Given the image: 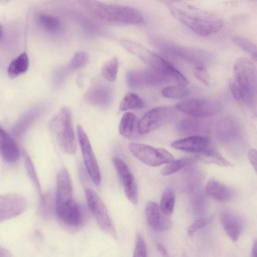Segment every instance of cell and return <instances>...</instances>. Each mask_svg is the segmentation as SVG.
<instances>
[{
	"instance_id": "obj_27",
	"label": "cell",
	"mask_w": 257,
	"mask_h": 257,
	"mask_svg": "<svg viewBox=\"0 0 257 257\" xmlns=\"http://www.w3.org/2000/svg\"><path fill=\"white\" fill-rule=\"evenodd\" d=\"M142 99L135 93H127L119 103V108L122 111L133 109H141L144 107Z\"/></svg>"
},
{
	"instance_id": "obj_36",
	"label": "cell",
	"mask_w": 257,
	"mask_h": 257,
	"mask_svg": "<svg viewBox=\"0 0 257 257\" xmlns=\"http://www.w3.org/2000/svg\"><path fill=\"white\" fill-rule=\"evenodd\" d=\"M133 257H148L147 249L145 242L142 235L138 232L136 236L135 246Z\"/></svg>"
},
{
	"instance_id": "obj_23",
	"label": "cell",
	"mask_w": 257,
	"mask_h": 257,
	"mask_svg": "<svg viewBox=\"0 0 257 257\" xmlns=\"http://www.w3.org/2000/svg\"><path fill=\"white\" fill-rule=\"evenodd\" d=\"M195 157L198 160L206 164H213L221 167L231 166L230 162L211 146L206 150L196 153Z\"/></svg>"
},
{
	"instance_id": "obj_14",
	"label": "cell",
	"mask_w": 257,
	"mask_h": 257,
	"mask_svg": "<svg viewBox=\"0 0 257 257\" xmlns=\"http://www.w3.org/2000/svg\"><path fill=\"white\" fill-rule=\"evenodd\" d=\"M54 210L58 218L70 227L78 226L81 221V212L78 203L71 198L60 202H55Z\"/></svg>"
},
{
	"instance_id": "obj_41",
	"label": "cell",
	"mask_w": 257,
	"mask_h": 257,
	"mask_svg": "<svg viewBox=\"0 0 257 257\" xmlns=\"http://www.w3.org/2000/svg\"><path fill=\"white\" fill-rule=\"evenodd\" d=\"M157 248L162 257H169L166 249L162 244L160 243L157 244Z\"/></svg>"
},
{
	"instance_id": "obj_5",
	"label": "cell",
	"mask_w": 257,
	"mask_h": 257,
	"mask_svg": "<svg viewBox=\"0 0 257 257\" xmlns=\"http://www.w3.org/2000/svg\"><path fill=\"white\" fill-rule=\"evenodd\" d=\"M50 129L61 149L68 154H74L76 142L71 114L66 107L61 108L52 117Z\"/></svg>"
},
{
	"instance_id": "obj_21",
	"label": "cell",
	"mask_w": 257,
	"mask_h": 257,
	"mask_svg": "<svg viewBox=\"0 0 257 257\" xmlns=\"http://www.w3.org/2000/svg\"><path fill=\"white\" fill-rule=\"evenodd\" d=\"M112 97L110 88L103 84L93 85L87 91L85 99L89 103L99 106L108 105Z\"/></svg>"
},
{
	"instance_id": "obj_9",
	"label": "cell",
	"mask_w": 257,
	"mask_h": 257,
	"mask_svg": "<svg viewBox=\"0 0 257 257\" xmlns=\"http://www.w3.org/2000/svg\"><path fill=\"white\" fill-rule=\"evenodd\" d=\"M175 111L170 107L160 106L147 112L140 119L138 129L141 134L151 133L170 122L174 118Z\"/></svg>"
},
{
	"instance_id": "obj_22",
	"label": "cell",
	"mask_w": 257,
	"mask_h": 257,
	"mask_svg": "<svg viewBox=\"0 0 257 257\" xmlns=\"http://www.w3.org/2000/svg\"><path fill=\"white\" fill-rule=\"evenodd\" d=\"M205 191L208 196L218 201L229 200L234 195L232 189L214 179L207 182Z\"/></svg>"
},
{
	"instance_id": "obj_33",
	"label": "cell",
	"mask_w": 257,
	"mask_h": 257,
	"mask_svg": "<svg viewBox=\"0 0 257 257\" xmlns=\"http://www.w3.org/2000/svg\"><path fill=\"white\" fill-rule=\"evenodd\" d=\"M188 91L181 86H169L164 88L161 91L162 95L169 98H182L188 94Z\"/></svg>"
},
{
	"instance_id": "obj_39",
	"label": "cell",
	"mask_w": 257,
	"mask_h": 257,
	"mask_svg": "<svg viewBox=\"0 0 257 257\" xmlns=\"http://www.w3.org/2000/svg\"><path fill=\"white\" fill-rule=\"evenodd\" d=\"M198 121L193 119H186L181 123V130L185 132H195L198 126Z\"/></svg>"
},
{
	"instance_id": "obj_24",
	"label": "cell",
	"mask_w": 257,
	"mask_h": 257,
	"mask_svg": "<svg viewBox=\"0 0 257 257\" xmlns=\"http://www.w3.org/2000/svg\"><path fill=\"white\" fill-rule=\"evenodd\" d=\"M29 61L28 55L23 53L15 58L10 64L8 69V75L14 78L23 74L28 70Z\"/></svg>"
},
{
	"instance_id": "obj_40",
	"label": "cell",
	"mask_w": 257,
	"mask_h": 257,
	"mask_svg": "<svg viewBox=\"0 0 257 257\" xmlns=\"http://www.w3.org/2000/svg\"><path fill=\"white\" fill-rule=\"evenodd\" d=\"M249 161L253 169L257 173V150L251 149L248 153Z\"/></svg>"
},
{
	"instance_id": "obj_16",
	"label": "cell",
	"mask_w": 257,
	"mask_h": 257,
	"mask_svg": "<svg viewBox=\"0 0 257 257\" xmlns=\"http://www.w3.org/2000/svg\"><path fill=\"white\" fill-rule=\"evenodd\" d=\"M219 219L227 235L232 241H237L244 228L241 217L231 210L223 209L219 213Z\"/></svg>"
},
{
	"instance_id": "obj_26",
	"label": "cell",
	"mask_w": 257,
	"mask_h": 257,
	"mask_svg": "<svg viewBox=\"0 0 257 257\" xmlns=\"http://www.w3.org/2000/svg\"><path fill=\"white\" fill-rule=\"evenodd\" d=\"M38 20L41 27L47 32L56 33L61 28L59 20L54 16L41 14L39 15Z\"/></svg>"
},
{
	"instance_id": "obj_42",
	"label": "cell",
	"mask_w": 257,
	"mask_h": 257,
	"mask_svg": "<svg viewBox=\"0 0 257 257\" xmlns=\"http://www.w3.org/2000/svg\"><path fill=\"white\" fill-rule=\"evenodd\" d=\"M1 253L4 254V256L1 254V257H11V254L9 252L8 250L4 248H3L2 247L1 249Z\"/></svg>"
},
{
	"instance_id": "obj_1",
	"label": "cell",
	"mask_w": 257,
	"mask_h": 257,
	"mask_svg": "<svg viewBox=\"0 0 257 257\" xmlns=\"http://www.w3.org/2000/svg\"><path fill=\"white\" fill-rule=\"evenodd\" d=\"M172 15L194 33L207 36L217 32L223 23L216 15L184 2L167 1Z\"/></svg>"
},
{
	"instance_id": "obj_31",
	"label": "cell",
	"mask_w": 257,
	"mask_h": 257,
	"mask_svg": "<svg viewBox=\"0 0 257 257\" xmlns=\"http://www.w3.org/2000/svg\"><path fill=\"white\" fill-rule=\"evenodd\" d=\"M38 110L32 109L23 116L15 126L14 130L16 135H20L29 126L38 115Z\"/></svg>"
},
{
	"instance_id": "obj_20",
	"label": "cell",
	"mask_w": 257,
	"mask_h": 257,
	"mask_svg": "<svg viewBox=\"0 0 257 257\" xmlns=\"http://www.w3.org/2000/svg\"><path fill=\"white\" fill-rule=\"evenodd\" d=\"M0 133V150L2 158L10 163L17 161L20 157L18 145L2 127H1Z\"/></svg>"
},
{
	"instance_id": "obj_6",
	"label": "cell",
	"mask_w": 257,
	"mask_h": 257,
	"mask_svg": "<svg viewBox=\"0 0 257 257\" xmlns=\"http://www.w3.org/2000/svg\"><path fill=\"white\" fill-rule=\"evenodd\" d=\"M130 152L143 163L152 167H158L174 161V157L163 148H154L141 143H130L128 146Z\"/></svg>"
},
{
	"instance_id": "obj_10",
	"label": "cell",
	"mask_w": 257,
	"mask_h": 257,
	"mask_svg": "<svg viewBox=\"0 0 257 257\" xmlns=\"http://www.w3.org/2000/svg\"><path fill=\"white\" fill-rule=\"evenodd\" d=\"M126 79L129 87L137 88L159 85L169 81L172 78L164 72L150 67L130 71L127 73Z\"/></svg>"
},
{
	"instance_id": "obj_25",
	"label": "cell",
	"mask_w": 257,
	"mask_h": 257,
	"mask_svg": "<svg viewBox=\"0 0 257 257\" xmlns=\"http://www.w3.org/2000/svg\"><path fill=\"white\" fill-rule=\"evenodd\" d=\"M175 202V193L171 187L166 188L164 191L160 202V210L165 216L169 217L172 214Z\"/></svg>"
},
{
	"instance_id": "obj_15",
	"label": "cell",
	"mask_w": 257,
	"mask_h": 257,
	"mask_svg": "<svg viewBox=\"0 0 257 257\" xmlns=\"http://www.w3.org/2000/svg\"><path fill=\"white\" fill-rule=\"evenodd\" d=\"M113 163L123 186L126 197L133 204L138 202V190L135 177L121 159L114 158Z\"/></svg>"
},
{
	"instance_id": "obj_12",
	"label": "cell",
	"mask_w": 257,
	"mask_h": 257,
	"mask_svg": "<svg viewBox=\"0 0 257 257\" xmlns=\"http://www.w3.org/2000/svg\"><path fill=\"white\" fill-rule=\"evenodd\" d=\"M77 135L84 163L89 175L96 186L101 182L99 166L88 137L83 128L77 127Z\"/></svg>"
},
{
	"instance_id": "obj_18",
	"label": "cell",
	"mask_w": 257,
	"mask_h": 257,
	"mask_svg": "<svg viewBox=\"0 0 257 257\" xmlns=\"http://www.w3.org/2000/svg\"><path fill=\"white\" fill-rule=\"evenodd\" d=\"M147 222L156 231L162 232L171 227V221L169 217L164 215L158 205L154 202L148 203L146 209Z\"/></svg>"
},
{
	"instance_id": "obj_37",
	"label": "cell",
	"mask_w": 257,
	"mask_h": 257,
	"mask_svg": "<svg viewBox=\"0 0 257 257\" xmlns=\"http://www.w3.org/2000/svg\"><path fill=\"white\" fill-rule=\"evenodd\" d=\"M212 220L211 217H203L198 219L189 226L187 229L188 234L192 236L197 230L211 222Z\"/></svg>"
},
{
	"instance_id": "obj_30",
	"label": "cell",
	"mask_w": 257,
	"mask_h": 257,
	"mask_svg": "<svg viewBox=\"0 0 257 257\" xmlns=\"http://www.w3.org/2000/svg\"><path fill=\"white\" fill-rule=\"evenodd\" d=\"M23 154L25 160V165L28 174L37 191L40 198L41 199L43 195L42 194L39 181L36 174L33 162L26 151L24 150Z\"/></svg>"
},
{
	"instance_id": "obj_43",
	"label": "cell",
	"mask_w": 257,
	"mask_h": 257,
	"mask_svg": "<svg viewBox=\"0 0 257 257\" xmlns=\"http://www.w3.org/2000/svg\"><path fill=\"white\" fill-rule=\"evenodd\" d=\"M252 254V257H257V241L253 244Z\"/></svg>"
},
{
	"instance_id": "obj_11",
	"label": "cell",
	"mask_w": 257,
	"mask_h": 257,
	"mask_svg": "<svg viewBox=\"0 0 257 257\" xmlns=\"http://www.w3.org/2000/svg\"><path fill=\"white\" fill-rule=\"evenodd\" d=\"M217 139L225 146L233 148L241 145L243 134L240 124L230 117H224L216 124Z\"/></svg>"
},
{
	"instance_id": "obj_7",
	"label": "cell",
	"mask_w": 257,
	"mask_h": 257,
	"mask_svg": "<svg viewBox=\"0 0 257 257\" xmlns=\"http://www.w3.org/2000/svg\"><path fill=\"white\" fill-rule=\"evenodd\" d=\"M85 193L88 207L100 228L112 237H116L114 227L107 209L100 197L90 188H86Z\"/></svg>"
},
{
	"instance_id": "obj_28",
	"label": "cell",
	"mask_w": 257,
	"mask_h": 257,
	"mask_svg": "<svg viewBox=\"0 0 257 257\" xmlns=\"http://www.w3.org/2000/svg\"><path fill=\"white\" fill-rule=\"evenodd\" d=\"M135 115L126 112L122 115L118 127L119 133L122 136L128 138L132 135L135 122Z\"/></svg>"
},
{
	"instance_id": "obj_19",
	"label": "cell",
	"mask_w": 257,
	"mask_h": 257,
	"mask_svg": "<svg viewBox=\"0 0 257 257\" xmlns=\"http://www.w3.org/2000/svg\"><path fill=\"white\" fill-rule=\"evenodd\" d=\"M210 146L209 140L203 136L195 135L173 142L171 147L174 149L187 152L198 153Z\"/></svg>"
},
{
	"instance_id": "obj_8",
	"label": "cell",
	"mask_w": 257,
	"mask_h": 257,
	"mask_svg": "<svg viewBox=\"0 0 257 257\" xmlns=\"http://www.w3.org/2000/svg\"><path fill=\"white\" fill-rule=\"evenodd\" d=\"M177 109L197 117H205L216 115L222 109L218 101L205 98H191L181 101L176 106Z\"/></svg>"
},
{
	"instance_id": "obj_13",
	"label": "cell",
	"mask_w": 257,
	"mask_h": 257,
	"mask_svg": "<svg viewBox=\"0 0 257 257\" xmlns=\"http://www.w3.org/2000/svg\"><path fill=\"white\" fill-rule=\"evenodd\" d=\"M27 207V199L22 195L8 193L1 195V222L19 216L25 211Z\"/></svg>"
},
{
	"instance_id": "obj_3",
	"label": "cell",
	"mask_w": 257,
	"mask_h": 257,
	"mask_svg": "<svg viewBox=\"0 0 257 257\" xmlns=\"http://www.w3.org/2000/svg\"><path fill=\"white\" fill-rule=\"evenodd\" d=\"M82 3L83 7L90 14L101 21L133 25L144 22L141 13L130 6L94 1H85Z\"/></svg>"
},
{
	"instance_id": "obj_17",
	"label": "cell",
	"mask_w": 257,
	"mask_h": 257,
	"mask_svg": "<svg viewBox=\"0 0 257 257\" xmlns=\"http://www.w3.org/2000/svg\"><path fill=\"white\" fill-rule=\"evenodd\" d=\"M170 53L195 64L196 67H204L213 60V55L209 52L198 49L169 46L165 48Z\"/></svg>"
},
{
	"instance_id": "obj_38",
	"label": "cell",
	"mask_w": 257,
	"mask_h": 257,
	"mask_svg": "<svg viewBox=\"0 0 257 257\" xmlns=\"http://www.w3.org/2000/svg\"><path fill=\"white\" fill-rule=\"evenodd\" d=\"M196 78L205 85H208L210 77L204 67H195L194 70Z\"/></svg>"
},
{
	"instance_id": "obj_35",
	"label": "cell",
	"mask_w": 257,
	"mask_h": 257,
	"mask_svg": "<svg viewBox=\"0 0 257 257\" xmlns=\"http://www.w3.org/2000/svg\"><path fill=\"white\" fill-rule=\"evenodd\" d=\"M89 56L84 51L76 52L72 57L69 66L72 69H77L84 66L88 62Z\"/></svg>"
},
{
	"instance_id": "obj_2",
	"label": "cell",
	"mask_w": 257,
	"mask_h": 257,
	"mask_svg": "<svg viewBox=\"0 0 257 257\" xmlns=\"http://www.w3.org/2000/svg\"><path fill=\"white\" fill-rule=\"evenodd\" d=\"M230 89L234 98L257 116V69L245 58L236 60Z\"/></svg>"
},
{
	"instance_id": "obj_29",
	"label": "cell",
	"mask_w": 257,
	"mask_h": 257,
	"mask_svg": "<svg viewBox=\"0 0 257 257\" xmlns=\"http://www.w3.org/2000/svg\"><path fill=\"white\" fill-rule=\"evenodd\" d=\"M119 62L117 58L113 57L106 61L102 67L101 75L109 82L115 80L118 70Z\"/></svg>"
},
{
	"instance_id": "obj_32",
	"label": "cell",
	"mask_w": 257,
	"mask_h": 257,
	"mask_svg": "<svg viewBox=\"0 0 257 257\" xmlns=\"http://www.w3.org/2000/svg\"><path fill=\"white\" fill-rule=\"evenodd\" d=\"M190 160L187 158H182L175 160L173 162L167 164L161 170V174L164 176L170 175L180 170L188 164Z\"/></svg>"
},
{
	"instance_id": "obj_34",
	"label": "cell",
	"mask_w": 257,
	"mask_h": 257,
	"mask_svg": "<svg viewBox=\"0 0 257 257\" xmlns=\"http://www.w3.org/2000/svg\"><path fill=\"white\" fill-rule=\"evenodd\" d=\"M232 41L239 47L257 59V46L245 38L239 36L232 37Z\"/></svg>"
},
{
	"instance_id": "obj_4",
	"label": "cell",
	"mask_w": 257,
	"mask_h": 257,
	"mask_svg": "<svg viewBox=\"0 0 257 257\" xmlns=\"http://www.w3.org/2000/svg\"><path fill=\"white\" fill-rule=\"evenodd\" d=\"M122 46L130 53L137 56L150 67L166 73L174 79L179 86L185 87L188 81L185 76L168 61L146 47L137 43L124 40Z\"/></svg>"
}]
</instances>
